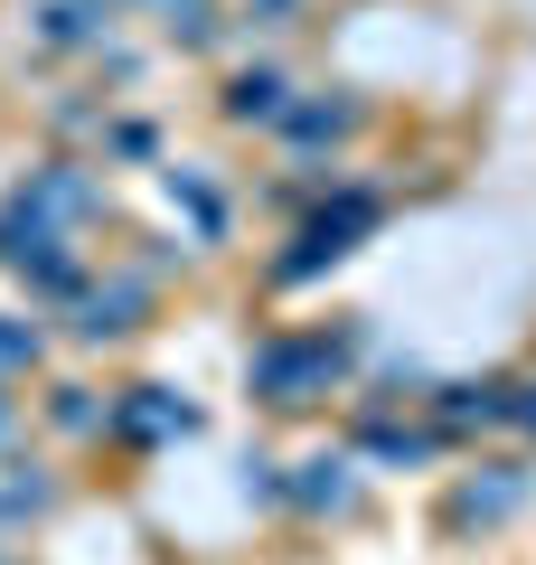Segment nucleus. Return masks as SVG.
<instances>
[{
  "instance_id": "f257e3e1",
  "label": "nucleus",
  "mask_w": 536,
  "mask_h": 565,
  "mask_svg": "<svg viewBox=\"0 0 536 565\" xmlns=\"http://www.w3.org/2000/svg\"><path fill=\"white\" fill-rule=\"evenodd\" d=\"M274 104H282L274 76H245V85H236V114H274Z\"/></svg>"
},
{
  "instance_id": "f03ea898",
  "label": "nucleus",
  "mask_w": 536,
  "mask_h": 565,
  "mask_svg": "<svg viewBox=\"0 0 536 565\" xmlns=\"http://www.w3.org/2000/svg\"><path fill=\"white\" fill-rule=\"evenodd\" d=\"M29 359V340H20V330H0V367H20Z\"/></svg>"
},
{
  "instance_id": "7ed1b4c3",
  "label": "nucleus",
  "mask_w": 536,
  "mask_h": 565,
  "mask_svg": "<svg viewBox=\"0 0 536 565\" xmlns=\"http://www.w3.org/2000/svg\"><path fill=\"white\" fill-rule=\"evenodd\" d=\"M255 10H282V0H255Z\"/></svg>"
}]
</instances>
